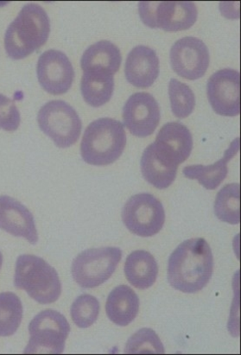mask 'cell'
Here are the masks:
<instances>
[{"mask_svg":"<svg viewBox=\"0 0 241 355\" xmlns=\"http://www.w3.org/2000/svg\"><path fill=\"white\" fill-rule=\"evenodd\" d=\"M215 214L220 220L237 225L240 223V186L225 185L216 196Z\"/></svg>","mask_w":241,"mask_h":355,"instance_id":"23","label":"cell"},{"mask_svg":"<svg viewBox=\"0 0 241 355\" xmlns=\"http://www.w3.org/2000/svg\"><path fill=\"white\" fill-rule=\"evenodd\" d=\"M209 103L216 114L235 117L240 112V76L232 69H223L209 78L207 85Z\"/></svg>","mask_w":241,"mask_h":355,"instance_id":"11","label":"cell"},{"mask_svg":"<svg viewBox=\"0 0 241 355\" xmlns=\"http://www.w3.org/2000/svg\"><path fill=\"white\" fill-rule=\"evenodd\" d=\"M37 73L42 89L53 96L67 93L75 79V70L71 62L60 51L44 52L38 60Z\"/></svg>","mask_w":241,"mask_h":355,"instance_id":"12","label":"cell"},{"mask_svg":"<svg viewBox=\"0 0 241 355\" xmlns=\"http://www.w3.org/2000/svg\"><path fill=\"white\" fill-rule=\"evenodd\" d=\"M139 13L146 26L166 31L188 30L198 17L197 6L191 1H142Z\"/></svg>","mask_w":241,"mask_h":355,"instance_id":"8","label":"cell"},{"mask_svg":"<svg viewBox=\"0 0 241 355\" xmlns=\"http://www.w3.org/2000/svg\"><path fill=\"white\" fill-rule=\"evenodd\" d=\"M122 220L132 234L152 237L159 234L166 223L163 204L148 193L132 196L122 210Z\"/></svg>","mask_w":241,"mask_h":355,"instance_id":"9","label":"cell"},{"mask_svg":"<svg viewBox=\"0 0 241 355\" xmlns=\"http://www.w3.org/2000/svg\"><path fill=\"white\" fill-rule=\"evenodd\" d=\"M127 145L124 125L116 119H98L90 123L84 132L80 154L84 162L94 166L114 164Z\"/></svg>","mask_w":241,"mask_h":355,"instance_id":"3","label":"cell"},{"mask_svg":"<svg viewBox=\"0 0 241 355\" xmlns=\"http://www.w3.org/2000/svg\"><path fill=\"white\" fill-rule=\"evenodd\" d=\"M80 90L84 101L93 107H102L111 100L114 91V77L111 73L85 71Z\"/></svg>","mask_w":241,"mask_h":355,"instance_id":"22","label":"cell"},{"mask_svg":"<svg viewBox=\"0 0 241 355\" xmlns=\"http://www.w3.org/2000/svg\"><path fill=\"white\" fill-rule=\"evenodd\" d=\"M121 62L120 49L109 41L102 40L87 49L80 60V66L83 72H104L114 76L120 69Z\"/></svg>","mask_w":241,"mask_h":355,"instance_id":"17","label":"cell"},{"mask_svg":"<svg viewBox=\"0 0 241 355\" xmlns=\"http://www.w3.org/2000/svg\"><path fill=\"white\" fill-rule=\"evenodd\" d=\"M71 326L61 313L47 309L35 316L29 325L30 340L24 354L64 353Z\"/></svg>","mask_w":241,"mask_h":355,"instance_id":"5","label":"cell"},{"mask_svg":"<svg viewBox=\"0 0 241 355\" xmlns=\"http://www.w3.org/2000/svg\"><path fill=\"white\" fill-rule=\"evenodd\" d=\"M0 228L16 237L36 245L38 234L33 214L26 206L10 196H0Z\"/></svg>","mask_w":241,"mask_h":355,"instance_id":"14","label":"cell"},{"mask_svg":"<svg viewBox=\"0 0 241 355\" xmlns=\"http://www.w3.org/2000/svg\"><path fill=\"white\" fill-rule=\"evenodd\" d=\"M169 96L171 110L178 119L188 117L195 107V97L190 87L177 79H171L169 84Z\"/></svg>","mask_w":241,"mask_h":355,"instance_id":"25","label":"cell"},{"mask_svg":"<svg viewBox=\"0 0 241 355\" xmlns=\"http://www.w3.org/2000/svg\"><path fill=\"white\" fill-rule=\"evenodd\" d=\"M100 303L96 297L84 294L79 296L71 306V318L80 329H87L97 321L100 314Z\"/></svg>","mask_w":241,"mask_h":355,"instance_id":"26","label":"cell"},{"mask_svg":"<svg viewBox=\"0 0 241 355\" xmlns=\"http://www.w3.org/2000/svg\"><path fill=\"white\" fill-rule=\"evenodd\" d=\"M127 82L139 89H148L159 76V59L152 49L139 45L129 53L125 64Z\"/></svg>","mask_w":241,"mask_h":355,"instance_id":"15","label":"cell"},{"mask_svg":"<svg viewBox=\"0 0 241 355\" xmlns=\"http://www.w3.org/2000/svg\"><path fill=\"white\" fill-rule=\"evenodd\" d=\"M178 166L164 159L153 146L150 145L145 150L141 157V171L143 177L159 189L169 188L177 178Z\"/></svg>","mask_w":241,"mask_h":355,"instance_id":"20","label":"cell"},{"mask_svg":"<svg viewBox=\"0 0 241 355\" xmlns=\"http://www.w3.org/2000/svg\"><path fill=\"white\" fill-rule=\"evenodd\" d=\"M214 270V257L207 241L191 239L181 243L168 263V280L184 293H197L207 286Z\"/></svg>","mask_w":241,"mask_h":355,"instance_id":"1","label":"cell"},{"mask_svg":"<svg viewBox=\"0 0 241 355\" xmlns=\"http://www.w3.org/2000/svg\"><path fill=\"white\" fill-rule=\"evenodd\" d=\"M124 270L128 282L141 290L152 287L159 275V266L154 257L143 250L132 252L127 257Z\"/></svg>","mask_w":241,"mask_h":355,"instance_id":"21","label":"cell"},{"mask_svg":"<svg viewBox=\"0 0 241 355\" xmlns=\"http://www.w3.org/2000/svg\"><path fill=\"white\" fill-rule=\"evenodd\" d=\"M14 284L41 304L55 303L62 293L57 270L44 259L34 255L24 254L17 258Z\"/></svg>","mask_w":241,"mask_h":355,"instance_id":"4","label":"cell"},{"mask_svg":"<svg viewBox=\"0 0 241 355\" xmlns=\"http://www.w3.org/2000/svg\"><path fill=\"white\" fill-rule=\"evenodd\" d=\"M161 118L158 101L149 93H136L125 102L123 121L132 135L146 138L155 132Z\"/></svg>","mask_w":241,"mask_h":355,"instance_id":"13","label":"cell"},{"mask_svg":"<svg viewBox=\"0 0 241 355\" xmlns=\"http://www.w3.org/2000/svg\"><path fill=\"white\" fill-rule=\"evenodd\" d=\"M50 33L51 21L47 12L36 3L24 6L7 28V55L14 60L27 58L46 44Z\"/></svg>","mask_w":241,"mask_h":355,"instance_id":"2","label":"cell"},{"mask_svg":"<svg viewBox=\"0 0 241 355\" xmlns=\"http://www.w3.org/2000/svg\"><path fill=\"white\" fill-rule=\"evenodd\" d=\"M121 258L122 251L118 248L87 249L73 261V277L84 289H93L110 279Z\"/></svg>","mask_w":241,"mask_h":355,"instance_id":"7","label":"cell"},{"mask_svg":"<svg viewBox=\"0 0 241 355\" xmlns=\"http://www.w3.org/2000/svg\"><path fill=\"white\" fill-rule=\"evenodd\" d=\"M139 300L131 287L120 286L111 291L107 297L106 311L115 324L125 327L134 321L139 314Z\"/></svg>","mask_w":241,"mask_h":355,"instance_id":"19","label":"cell"},{"mask_svg":"<svg viewBox=\"0 0 241 355\" xmlns=\"http://www.w3.org/2000/svg\"><path fill=\"white\" fill-rule=\"evenodd\" d=\"M164 156L179 165L190 157L193 138L190 130L180 122H169L160 129L154 142Z\"/></svg>","mask_w":241,"mask_h":355,"instance_id":"16","label":"cell"},{"mask_svg":"<svg viewBox=\"0 0 241 355\" xmlns=\"http://www.w3.org/2000/svg\"><path fill=\"white\" fill-rule=\"evenodd\" d=\"M125 353L129 354H162L164 347L159 337L151 329H142L128 340Z\"/></svg>","mask_w":241,"mask_h":355,"instance_id":"27","label":"cell"},{"mask_svg":"<svg viewBox=\"0 0 241 355\" xmlns=\"http://www.w3.org/2000/svg\"><path fill=\"white\" fill-rule=\"evenodd\" d=\"M240 150V139H237L226 150L224 156L216 163L207 165H190L184 168V175L192 180H197L209 191L217 189L229 173L228 163Z\"/></svg>","mask_w":241,"mask_h":355,"instance_id":"18","label":"cell"},{"mask_svg":"<svg viewBox=\"0 0 241 355\" xmlns=\"http://www.w3.org/2000/svg\"><path fill=\"white\" fill-rule=\"evenodd\" d=\"M170 62L175 72L184 79L195 80L204 76L209 66V51L197 37L181 38L170 50Z\"/></svg>","mask_w":241,"mask_h":355,"instance_id":"10","label":"cell"},{"mask_svg":"<svg viewBox=\"0 0 241 355\" xmlns=\"http://www.w3.org/2000/svg\"><path fill=\"white\" fill-rule=\"evenodd\" d=\"M3 263V255L1 254V252H0V268H1Z\"/></svg>","mask_w":241,"mask_h":355,"instance_id":"29","label":"cell"},{"mask_svg":"<svg viewBox=\"0 0 241 355\" xmlns=\"http://www.w3.org/2000/svg\"><path fill=\"white\" fill-rule=\"evenodd\" d=\"M23 318L22 302L12 293H0V336H12Z\"/></svg>","mask_w":241,"mask_h":355,"instance_id":"24","label":"cell"},{"mask_svg":"<svg viewBox=\"0 0 241 355\" xmlns=\"http://www.w3.org/2000/svg\"><path fill=\"white\" fill-rule=\"evenodd\" d=\"M37 122L42 131L50 137L59 148H68L75 145L82 129L78 112L62 101H51L43 105L38 112Z\"/></svg>","mask_w":241,"mask_h":355,"instance_id":"6","label":"cell"},{"mask_svg":"<svg viewBox=\"0 0 241 355\" xmlns=\"http://www.w3.org/2000/svg\"><path fill=\"white\" fill-rule=\"evenodd\" d=\"M20 121V112L15 102L0 94V128L7 132L16 131Z\"/></svg>","mask_w":241,"mask_h":355,"instance_id":"28","label":"cell"}]
</instances>
